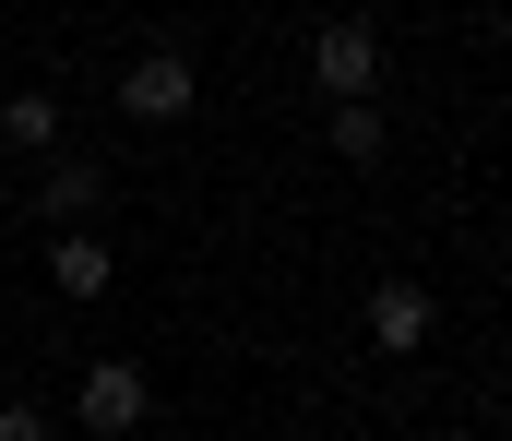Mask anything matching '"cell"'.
I'll return each instance as SVG.
<instances>
[{
    "label": "cell",
    "instance_id": "8",
    "mask_svg": "<svg viewBox=\"0 0 512 441\" xmlns=\"http://www.w3.org/2000/svg\"><path fill=\"white\" fill-rule=\"evenodd\" d=\"M334 155L346 167H382V96H334Z\"/></svg>",
    "mask_w": 512,
    "mask_h": 441
},
{
    "label": "cell",
    "instance_id": "7",
    "mask_svg": "<svg viewBox=\"0 0 512 441\" xmlns=\"http://www.w3.org/2000/svg\"><path fill=\"white\" fill-rule=\"evenodd\" d=\"M0 144H12V155H48V144H60V96H48V84L0 96Z\"/></svg>",
    "mask_w": 512,
    "mask_h": 441
},
{
    "label": "cell",
    "instance_id": "4",
    "mask_svg": "<svg viewBox=\"0 0 512 441\" xmlns=\"http://www.w3.org/2000/svg\"><path fill=\"white\" fill-rule=\"evenodd\" d=\"M429 334H441V298L417 287V275H382V287H370V346H382V358H417Z\"/></svg>",
    "mask_w": 512,
    "mask_h": 441
},
{
    "label": "cell",
    "instance_id": "6",
    "mask_svg": "<svg viewBox=\"0 0 512 441\" xmlns=\"http://www.w3.org/2000/svg\"><path fill=\"white\" fill-rule=\"evenodd\" d=\"M108 275H120V263H108V239H96V215L48 239V287H60V298H108Z\"/></svg>",
    "mask_w": 512,
    "mask_h": 441
},
{
    "label": "cell",
    "instance_id": "3",
    "mask_svg": "<svg viewBox=\"0 0 512 441\" xmlns=\"http://www.w3.org/2000/svg\"><path fill=\"white\" fill-rule=\"evenodd\" d=\"M310 84H322V96H382V36H370L358 12L322 24V36H310Z\"/></svg>",
    "mask_w": 512,
    "mask_h": 441
},
{
    "label": "cell",
    "instance_id": "1",
    "mask_svg": "<svg viewBox=\"0 0 512 441\" xmlns=\"http://www.w3.org/2000/svg\"><path fill=\"white\" fill-rule=\"evenodd\" d=\"M191 96H203V72H191L179 48H143V60H120V108H131V120H155V132H167V120H191Z\"/></svg>",
    "mask_w": 512,
    "mask_h": 441
},
{
    "label": "cell",
    "instance_id": "2",
    "mask_svg": "<svg viewBox=\"0 0 512 441\" xmlns=\"http://www.w3.org/2000/svg\"><path fill=\"white\" fill-rule=\"evenodd\" d=\"M72 418H84V430H143V418H155V382H143L131 358H84V382H72Z\"/></svg>",
    "mask_w": 512,
    "mask_h": 441
},
{
    "label": "cell",
    "instance_id": "5",
    "mask_svg": "<svg viewBox=\"0 0 512 441\" xmlns=\"http://www.w3.org/2000/svg\"><path fill=\"white\" fill-rule=\"evenodd\" d=\"M36 203H48V227H84V215L108 203V167H96V155H60V144H48V179H36Z\"/></svg>",
    "mask_w": 512,
    "mask_h": 441
}]
</instances>
